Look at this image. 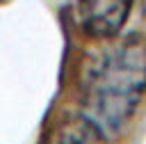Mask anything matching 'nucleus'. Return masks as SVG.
Instances as JSON below:
<instances>
[{
	"instance_id": "f257e3e1",
	"label": "nucleus",
	"mask_w": 146,
	"mask_h": 144,
	"mask_svg": "<svg viewBox=\"0 0 146 144\" xmlns=\"http://www.w3.org/2000/svg\"><path fill=\"white\" fill-rule=\"evenodd\" d=\"M146 91V41L132 37L98 59L84 80V107L103 133H116Z\"/></svg>"
},
{
	"instance_id": "f03ea898",
	"label": "nucleus",
	"mask_w": 146,
	"mask_h": 144,
	"mask_svg": "<svg viewBox=\"0 0 146 144\" xmlns=\"http://www.w3.org/2000/svg\"><path fill=\"white\" fill-rule=\"evenodd\" d=\"M132 9V0H78V21L94 39L116 37Z\"/></svg>"
},
{
	"instance_id": "7ed1b4c3",
	"label": "nucleus",
	"mask_w": 146,
	"mask_h": 144,
	"mask_svg": "<svg viewBox=\"0 0 146 144\" xmlns=\"http://www.w3.org/2000/svg\"><path fill=\"white\" fill-rule=\"evenodd\" d=\"M55 144H105L103 128L87 114L68 117L55 135Z\"/></svg>"
}]
</instances>
